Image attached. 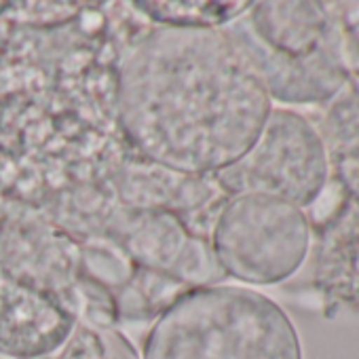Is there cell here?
Here are the masks:
<instances>
[{
  "label": "cell",
  "instance_id": "cell-6",
  "mask_svg": "<svg viewBox=\"0 0 359 359\" xmlns=\"http://www.w3.org/2000/svg\"><path fill=\"white\" fill-rule=\"evenodd\" d=\"M72 323L70 311L53 294L0 273V355L47 357L68 342Z\"/></svg>",
  "mask_w": 359,
  "mask_h": 359
},
{
  "label": "cell",
  "instance_id": "cell-5",
  "mask_svg": "<svg viewBox=\"0 0 359 359\" xmlns=\"http://www.w3.org/2000/svg\"><path fill=\"white\" fill-rule=\"evenodd\" d=\"M330 173L325 144L302 114L271 110L256 142L216 173L231 197L264 195L296 208H311L321 197Z\"/></svg>",
  "mask_w": 359,
  "mask_h": 359
},
{
  "label": "cell",
  "instance_id": "cell-1",
  "mask_svg": "<svg viewBox=\"0 0 359 359\" xmlns=\"http://www.w3.org/2000/svg\"><path fill=\"white\" fill-rule=\"evenodd\" d=\"M271 110L264 83L226 28H154L118 70L123 135L146 161L180 175L235 163Z\"/></svg>",
  "mask_w": 359,
  "mask_h": 359
},
{
  "label": "cell",
  "instance_id": "cell-9",
  "mask_svg": "<svg viewBox=\"0 0 359 359\" xmlns=\"http://www.w3.org/2000/svg\"><path fill=\"white\" fill-rule=\"evenodd\" d=\"M66 359H104V355H100V353H95V351H87V348L81 344V340H79V344H76L72 351H68Z\"/></svg>",
  "mask_w": 359,
  "mask_h": 359
},
{
  "label": "cell",
  "instance_id": "cell-3",
  "mask_svg": "<svg viewBox=\"0 0 359 359\" xmlns=\"http://www.w3.org/2000/svg\"><path fill=\"white\" fill-rule=\"evenodd\" d=\"M226 30L248 53L269 97L283 104L330 102L351 79L332 3H254Z\"/></svg>",
  "mask_w": 359,
  "mask_h": 359
},
{
  "label": "cell",
  "instance_id": "cell-2",
  "mask_svg": "<svg viewBox=\"0 0 359 359\" xmlns=\"http://www.w3.org/2000/svg\"><path fill=\"white\" fill-rule=\"evenodd\" d=\"M142 359H302V344L287 313L264 294L201 285L161 311Z\"/></svg>",
  "mask_w": 359,
  "mask_h": 359
},
{
  "label": "cell",
  "instance_id": "cell-4",
  "mask_svg": "<svg viewBox=\"0 0 359 359\" xmlns=\"http://www.w3.org/2000/svg\"><path fill=\"white\" fill-rule=\"evenodd\" d=\"M309 245L311 224L300 208L275 197L239 195L218 214L210 248L224 275L275 285L302 266Z\"/></svg>",
  "mask_w": 359,
  "mask_h": 359
},
{
  "label": "cell",
  "instance_id": "cell-7",
  "mask_svg": "<svg viewBox=\"0 0 359 359\" xmlns=\"http://www.w3.org/2000/svg\"><path fill=\"white\" fill-rule=\"evenodd\" d=\"M127 250L146 266L173 273L180 279L210 283L224 277L210 245L187 235L171 216L158 212H133L116 224Z\"/></svg>",
  "mask_w": 359,
  "mask_h": 359
},
{
  "label": "cell",
  "instance_id": "cell-8",
  "mask_svg": "<svg viewBox=\"0 0 359 359\" xmlns=\"http://www.w3.org/2000/svg\"><path fill=\"white\" fill-rule=\"evenodd\" d=\"M252 3H137L161 26L220 28L239 20Z\"/></svg>",
  "mask_w": 359,
  "mask_h": 359
},
{
  "label": "cell",
  "instance_id": "cell-10",
  "mask_svg": "<svg viewBox=\"0 0 359 359\" xmlns=\"http://www.w3.org/2000/svg\"><path fill=\"white\" fill-rule=\"evenodd\" d=\"M357 266H359V260H357Z\"/></svg>",
  "mask_w": 359,
  "mask_h": 359
}]
</instances>
